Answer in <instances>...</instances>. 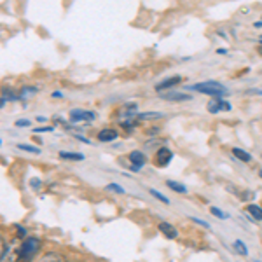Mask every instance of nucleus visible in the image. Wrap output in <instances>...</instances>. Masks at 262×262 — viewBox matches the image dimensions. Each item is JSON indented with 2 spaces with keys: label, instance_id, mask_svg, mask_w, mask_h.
<instances>
[{
  "label": "nucleus",
  "instance_id": "f257e3e1",
  "mask_svg": "<svg viewBox=\"0 0 262 262\" xmlns=\"http://www.w3.org/2000/svg\"><path fill=\"white\" fill-rule=\"evenodd\" d=\"M40 239L35 238V236H30V238H25L21 242V262H33L37 257V253L40 250Z\"/></svg>",
  "mask_w": 262,
  "mask_h": 262
},
{
  "label": "nucleus",
  "instance_id": "f03ea898",
  "mask_svg": "<svg viewBox=\"0 0 262 262\" xmlns=\"http://www.w3.org/2000/svg\"><path fill=\"white\" fill-rule=\"evenodd\" d=\"M191 90L198 91V93H203V95H208V96H213V98H221V96L227 95V90L226 86L217 81H206V82H200V84H194Z\"/></svg>",
  "mask_w": 262,
  "mask_h": 262
},
{
  "label": "nucleus",
  "instance_id": "7ed1b4c3",
  "mask_svg": "<svg viewBox=\"0 0 262 262\" xmlns=\"http://www.w3.org/2000/svg\"><path fill=\"white\" fill-rule=\"evenodd\" d=\"M19 260H21L19 238L12 239L11 243L2 242V259H0V262H19Z\"/></svg>",
  "mask_w": 262,
  "mask_h": 262
},
{
  "label": "nucleus",
  "instance_id": "20e7f679",
  "mask_svg": "<svg viewBox=\"0 0 262 262\" xmlns=\"http://www.w3.org/2000/svg\"><path fill=\"white\" fill-rule=\"evenodd\" d=\"M96 117L95 112L91 111H82V108H74L70 112V122H88L93 121Z\"/></svg>",
  "mask_w": 262,
  "mask_h": 262
},
{
  "label": "nucleus",
  "instance_id": "39448f33",
  "mask_svg": "<svg viewBox=\"0 0 262 262\" xmlns=\"http://www.w3.org/2000/svg\"><path fill=\"white\" fill-rule=\"evenodd\" d=\"M129 163H131V170L133 171H138L143 164L147 163V156L143 154L142 150H131L129 154Z\"/></svg>",
  "mask_w": 262,
  "mask_h": 262
},
{
  "label": "nucleus",
  "instance_id": "423d86ee",
  "mask_svg": "<svg viewBox=\"0 0 262 262\" xmlns=\"http://www.w3.org/2000/svg\"><path fill=\"white\" fill-rule=\"evenodd\" d=\"M159 95H161L163 100L175 101V103H179V101H189L192 98L189 93H182V91H175V90H171L170 93H159Z\"/></svg>",
  "mask_w": 262,
  "mask_h": 262
},
{
  "label": "nucleus",
  "instance_id": "0eeeda50",
  "mask_svg": "<svg viewBox=\"0 0 262 262\" xmlns=\"http://www.w3.org/2000/svg\"><path fill=\"white\" fill-rule=\"evenodd\" d=\"M206 108H208L210 114H219L222 111H231V103H227V101L222 98H215L212 101H208V107Z\"/></svg>",
  "mask_w": 262,
  "mask_h": 262
},
{
  "label": "nucleus",
  "instance_id": "6e6552de",
  "mask_svg": "<svg viewBox=\"0 0 262 262\" xmlns=\"http://www.w3.org/2000/svg\"><path fill=\"white\" fill-rule=\"evenodd\" d=\"M156 159H158V161H156V164H158V166H168V164H170V161L173 159V152L168 149V147H161V149L158 150V154H156Z\"/></svg>",
  "mask_w": 262,
  "mask_h": 262
},
{
  "label": "nucleus",
  "instance_id": "1a4fd4ad",
  "mask_svg": "<svg viewBox=\"0 0 262 262\" xmlns=\"http://www.w3.org/2000/svg\"><path fill=\"white\" fill-rule=\"evenodd\" d=\"M180 82H182L180 75H173V77H168V79H164V81H161L159 84H156V91L163 93L164 90H173V88H175L177 84H180Z\"/></svg>",
  "mask_w": 262,
  "mask_h": 262
},
{
  "label": "nucleus",
  "instance_id": "9d476101",
  "mask_svg": "<svg viewBox=\"0 0 262 262\" xmlns=\"http://www.w3.org/2000/svg\"><path fill=\"white\" fill-rule=\"evenodd\" d=\"M158 229L161 231L168 239H175L177 236H179V231H177L170 222H161V224L158 226Z\"/></svg>",
  "mask_w": 262,
  "mask_h": 262
},
{
  "label": "nucleus",
  "instance_id": "9b49d317",
  "mask_svg": "<svg viewBox=\"0 0 262 262\" xmlns=\"http://www.w3.org/2000/svg\"><path fill=\"white\" fill-rule=\"evenodd\" d=\"M117 137H119V133H117L116 129H112V128L101 129L100 133H98V140L100 142H114Z\"/></svg>",
  "mask_w": 262,
  "mask_h": 262
},
{
  "label": "nucleus",
  "instance_id": "f8f14e48",
  "mask_svg": "<svg viewBox=\"0 0 262 262\" xmlns=\"http://www.w3.org/2000/svg\"><path fill=\"white\" fill-rule=\"evenodd\" d=\"M60 158L67 159V161H84V154L81 152H67V150H60Z\"/></svg>",
  "mask_w": 262,
  "mask_h": 262
},
{
  "label": "nucleus",
  "instance_id": "ddd939ff",
  "mask_svg": "<svg viewBox=\"0 0 262 262\" xmlns=\"http://www.w3.org/2000/svg\"><path fill=\"white\" fill-rule=\"evenodd\" d=\"M247 212L250 213V217L253 219V221H257V222L262 221V206H259V205H248L247 206Z\"/></svg>",
  "mask_w": 262,
  "mask_h": 262
},
{
  "label": "nucleus",
  "instance_id": "4468645a",
  "mask_svg": "<svg viewBox=\"0 0 262 262\" xmlns=\"http://www.w3.org/2000/svg\"><path fill=\"white\" fill-rule=\"evenodd\" d=\"M232 154H234L236 159H239V161H243V163H250L252 161L250 152H247L243 149H238V147H234V149H232Z\"/></svg>",
  "mask_w": 262,
  "mask_h": 262
},
{
  "label": "nucleus",
  "instance_id": "2eb2a0df",
  "mask_svg": "<svg viewBox=\"0 0 262 262\" xmlns=\"http://www.w3.org/2000/svg\"><path fill=\"white\" fill-rule=\"evenodd\" d=\"M16 100H19V95H14L12 93V90H9V88H4L2 90V107L7 103V101H16Z\"/></svg>",
  "mask_w": 262,
  "mask_h": 262
},
{
  "label": "nucleus",
  "instance_id": "dca6fc26",
  "mask_svg": "<svg viewBox=\"0 0 262 262\" xmlns=\"http://www.w3.org/2000/svg\"><path fill=\"white\" fill-rule=\"evenodd\" d=\"M137 117L140 121H154V119L164 117V114L163 112H142V114H137Z\"/></svg>",
  "mask_w": 262,
  "mask_h": 262
},
{
  "label": "nucleus",
  "instance_id": "f3484780",
  "mask_svg": "<svg viewBox=\"0 0 262 262\" xmlns=\"http://www.w3.org/2000/svg\"><path fill=\"white\" fill-rule=\"evenodd\" d=\"M166 185L171 189L173 192H179V194H187V187L182 185L180 182H175V180H166Z\"/></svg>",
  "mask_w": 262,
  "mask_h": 262
},
{
  "label": "nucleus",
  "instance_id": "a211bd4d",
  "mask_svg": "<svg viewBox=\"0 0 262 262\" xmlns=\"http://www.w3.org/2000/svg\"><path fill=\"white\" fill-rule=\"evenodd\" d=\"M39 262H65V259L60 255V253H56V252H49V253H46L44 257L39 260Z\"/></svg>",
  "mask_w": 262,
  "mask_h": 262
},
{
  "label": "nucleus",
  "instance_id": "6ab92c4d",
  "mask_svg": "<svg viewBox=\"0 0 262 262\" xmlns=\"http://www.w3.org/2000/svg\"><path fill=\"white\" fill-rule=\"evenodd\" d=\"M232 247H234V250L238 252L239 255H243V257L248 255V248H247V245L242 242V239H236V242L232 243Z\"/></svg>",
  "mask_w": 262,
  "mask_h": 262
},
{
  "label": "nucleus",
  "instance_id": "aec40b11",
  "mask_svg": "<svg viewBox=\"0 0 262 262\" xmlns=\"http://www.w3.org/2000/svg\"><path fill=\"white\" fill-rule=\"evenodd\" d=\"M39 93V90L37 88H33V86H27V88H21V91H19V98L23 100V98H27V96H32V95H37Z\"/></svg>",
  "mask_w": 262,
  "mask_h": 262
},
{
  "label": "nucleus",
  "instance_id": "412c9836",
  "mask_svg": "<svg viewBox=\"0 0 262 262\" xmlns=\"http://www.w3.org/2000/svg\"><path fill=\"white\" fill-rule=\"evenodd\" d=\"M18 149L19 150H25V152H30V154H40V149L39 147H33V145H30V143H19L18 145Z\"/></svg>",
  "mask_w": 262,
  "mask_h": 262
},
{
  "label": "nucleus",
  "instance_id": "4be33fe9",
  "mask_svg": "<svg viewBox=\"0 0 262 262\" xmlns=\"http://www.w3.org/2000/svg\"><path fill=\"white\" fill-rule=\"evenodd\" d=\"M149 192H150V196H154L156 200H158V201H161L163 205H170V200H168V198L164 196V194L159 192V191H156V189H149Z\"/></svg>",
  "mask_w": 262,
  "mask_h": 262
},
{
  "label": "nucleus",
  "instance_id": "5701e85b",
  "mask_svg": "<svg viewBox=\"0 0 262 262\" xmlns=\"http://www.w3.org/2000/svg\"><path fill=\"white\" fill-rule=\"evenodd\" d=\"M210 212H212L213 217L221 219V221H226V219H229V215H227V213H224L221 208H217V206H212V208H210Z\"/></svg>",
  "mask_w": 262,
  "mask_h": 262
},
{
  "label": "nucleus",
  "instance_id": "b1692460",
  "mask_svg": "<svg viewBox=\"0 0 262 262\" xmlns=\"http://www.w3.org/2000/svg\"><path fill=\"white\" fill-rule=\"evenodd\" d=\"M105 189H107V191H112V192H117V194H124V189H122L119 184H114V182L112 184H108Z\"/></svg>",
  "mask_w": 262,
  "mask_h": 262
},
{
  "label": "nucleus",
  "instance_id": "393cba45",
  "mask_svg": "<svg viewBox=\"0 0 262 262\" xmlns=\"http://www.w3.org/2000/svg\"><path fill=\"white\" fill-rule=\"evenodd\" d=\"M53 131V126H42V128H35L33 133L35 135H40V133H51Z\"/></svg>",
  "mask_w": 262,
  "mask_h": 262
},
{
  "label": "nucleus",
  "instance_id": "a878e982",
  "mask_svg": "<svg viewBox=\"0 0 262 262\" xmlns=\"http://www.w3.org/2000/svg\"><path fill=\"white\" fill-rule=\"evenodd\" d=\"M191 221H192V222H196L198 226H203V227H206V229H210V224H208V222H205V221H201V219H198V217H191Z\"/></svg>",
  "mask_w": 262,
  "mask_h": 262
},
{
  "label": "nucleus",
  "instance_id": "bb28decb",
  "mask_svg": "<svg viewBox=\"0 0 262 262\" xmlns=\"http://www.w3.org/2000/svg\"><path fill=\"white\" fill-rule=\"evenodd\" d=\"M14 124L18 126V128H27V126H30V121H28V119H18Z\"/></svg>",
  "mask_w": 262,
  "mask_h": 262
},
{
  "label": "nucleus",
  "instance_id": "cd10ccee",
  "mask_svg": "<svg viewBox=\"0 0 262 262\" xmlns=\"http://www.w3.org/2000/svg\"><path fill=\"white\" fill-rule=\"evenodd\" d=\"M16 229H18V238H25V236H27V231H25V227H16Z\"/></svg>",
  "mask_w": 262,
  "mask_h": 262
},
{
  "label": "nucleus",
  "instance_id": "c85d7f7f",
  "mask_svg": "<svg viewBox=\"0 0 262 262\" xmlns=\"http://www.w3.org/2000/svg\"><path fill=\"white\" fill-rule=\"evenodd\" d=\"M30 184L33 185V187H35V189H39V185H40V180L39 179H32V182H30Z\"/></svg>",
  "mask_w": 262,
  "mask_h": 262
},
{
  "label": "nucleus",
  "instance_id": "c756f323",
  "mask_svg": "<svg viewBox=\"0 0 262 262\" xmlns=\"http://www.w3.org/2000/svg\"><path fill=\"white\" fill-rule=\"evenodd\" d=\"M253 27H255V28H262V21H255V23H253Z\"/></svg>",
  "mask_w": 262,
  "mask_h": 262
},
{
  "label": "nucleus",
  "instance_id": "7c9ffc66",
  "mask_svg": "<svg viewBox=\"0 0 262 262\" xmlns=\"http://www.w3.org/2000/svg\"><path fill=\"white\" fill-rule=\"evenodd\" d=\"M53 96H54V98H60V96H63V95H61L60 91H54V93H53Z\"/></svg>",
  "mask_w": 262,
  "mask_h": 262
},
{
  "label": "nucleus",
  "instance_id": "2f4dec72",
  "mask_svg": "<svg viewBox=\"0 0 262 262\" xmlns=\"http://www.w3.org/2000/svg\"><path fill=\"white\" fill-rule=\"evenodd\" d=\"M37 121H39V122H46V117L44 116H39V117H37Z\"/></svg>",
  "mask_w": 262,
  "mask_h": 262
},
{
  "label": "nucleus",
  "instance_id": "473e14b6",
  "mask_svg": "<svg viewBox=\"0 0 262 262\" xmlns=\"http://www.w3.org/2000/svg\"><path fill=\"white\" fill-rule=\"evenodd\" d=\"M217 53H219V54H226V53H227V49H217Z\"/></svg>",
  "mask_w": 262,
  "mask_h": 262
},
{
  "label": "nucleus",
  "instance_id": "72a5a7b5",
  "mask_svg": "<svg viewBox=\"0 0 262 262\" xmlns=\"http://www.w3.org/2000/svg\"><path fill=\"white\" fill-rule=\"evenodd\" d=\"M257 51H259V54L262 56V46H260V48H257Z\"/></svg>",
  "mask_w": 262,
  "mask_h": 262
},
{
  "label": "nucleus",
  "instance_id": "f704fd0d",
  "mask_svg": "<svg viewBox=\"0 0 262 262\" xmlns=\"http://www.w3.org/2000/svg\"><path fill=\"white\" fill-rule=\"evenodd\" d=\"M259 44H260V46H262V35H260V37H259Z\"/></svg>",
  "mask_w": 262,
  "mask_h": 262
},
{
  "label": "nucleus",
  "instance_id": "c9c22d12",
  "mask_svg": "<svg viewBox=\"0 0 262 262\" xmlns=\"http://www.w3.org/2000/svg\"><path fill=\"white\" fill-rule=\"evenodd\" d=\"M259 175H260V179H262V170H260V171H259Z\"/></svg>",
  "mask_w": 262,
  "mask_h": 262
},
{
  "label": "nucleus",
  "instance_id": "e433bc0d",
  "mask_svg": "<svg viewBox=\"0 0 262 262\" xmlns=\"http://www.w3.org/2000/svg\"><path fill=\"white\" fill-rule=\"evenodd\" d=\"M253 262H262V260H253Z\"/></svg>",
  "mask_w": 262,
  "mask_h": 262
}]
</instances>
